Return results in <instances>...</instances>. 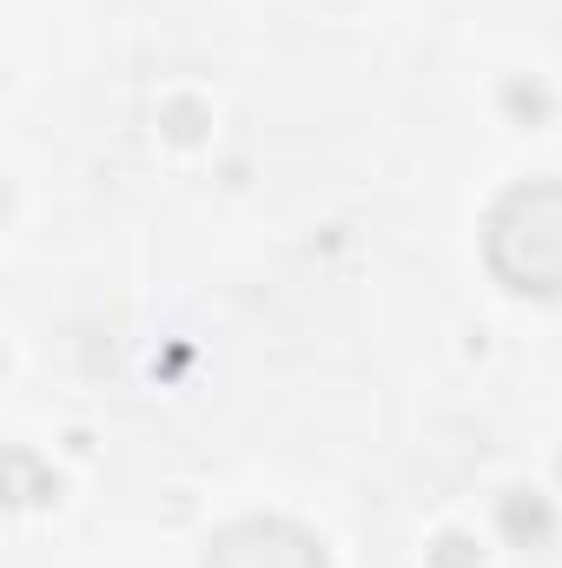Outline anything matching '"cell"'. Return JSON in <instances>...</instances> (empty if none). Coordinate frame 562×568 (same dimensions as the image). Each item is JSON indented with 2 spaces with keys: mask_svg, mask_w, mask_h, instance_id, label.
Masks as SVG:
<instances>
[{
  "mask_svg": "<svg viewBox=\"0 0 562 568\" xmlns=\"http://www.w3.org/2000/svg\"><path fill=\"white\" fill-rule=\"evenodd\" d=\"M490 265L516 291H562V185H523L490 225Z\"/></svg>",
  "mask_w": 562,
  "mask_h": 568,
  "instance_id": "1",
  "label": "cell"
},
{
  "mask_svg": "<svg viewBox=\"0 0 562 568\" xmlns=\"http://www.w3.org/2000/svg\"><path fill=\"white\" fill-rule=\"evenodd\" d=\"M205 568H324V556L291 523H245V529H232V536L212 542Z\"/></svg>",
  "mask_w": 562,
  "mask_h": 568,
  "instance_id": "2",
  "label": "cell"
}]
</instances>
